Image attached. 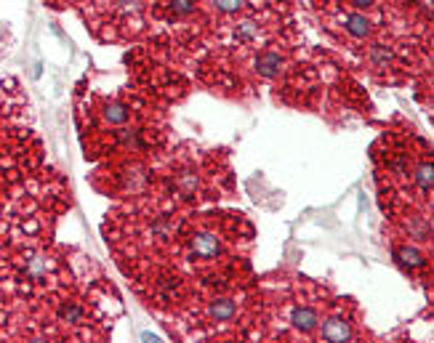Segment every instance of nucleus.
<instances>
[{"mask_svg":"<svg viewBox=\"0 0 434 343\" xmlns=\"http://www.w3.org/2000/svg\"><path fill=\"white\" fill-rule=\"evenodd\" d=\"M416 181L421 186L423 192H432V162H423L419 173H416Z\"/></svg>","mask_w":434,"mask_h":343,"instance_id":"nucleus-12","label":"nucleus"},{"mask_svg":"<svg viewBox=\"0 0 434 343\" xmlns=\"http://www.w3.org/2000/svg\"><path fill=\"white\" fill-rule=\"evenodd\" d=\"M290 325H293L299 332H315L317 325H320V317H317L315 309L301 306V309H293V314H290Z\"/></svg>","mask_w":434,"mask_h":343,"instance_id":"nucleus-4","label":"nucleus"},{"mask_svg":"<svg viewBox=\"0 0 434 343\" xmlns=\"http://www.w3.org/2000/svg\"><path fill=\"white\" fill-rule=\"evenodd\" d=\"M219 251H222V242L211 232H200L192 237V253L200 258H213V255H219Z\"/></svg>","mask_w":434,"mask_h":343,"instance_id":"nucleus-2","label":"nucleus"},{"mask_svg":"<svg viewBox=\"0 0 434 343\" xmlns=\"http://www.w3.org/2000/svg\"><path fill=\"white\" fill-rule=\"evenodd\" d=\"M256 35V24L253 22H243V24L237 27V38L240 40H250Z\"/></svg>","mask_w":434,"mask_h":343,"instance_id":"nucleus-15","label":"nucleus"},{"mask_svg":"<svg viewBox=\"0 0 434 343\" xmlns=\"http://www.w3.org/2000/svg\"><path fill=\"white\" fill-rule=\"evenodd\" d=\"M56 317H59V322H65V325H83L86 322V309L80 304H75V301H65V304L59 306Z\"/></svg>","mask_w":434,"mask_h":343,"instance_id":"nucleus-5","label":"nucleus"},{"mask_svg":"<svg viewBox=\"0 0 434 343\" xmlns=\"http://www.w3.org/2000/svg\"><path fill=\"white\" fill-rule=\"evenodd\" d=\"M397 255H400V261H402L405 266H423V264H426V258H423V255L416 251V248H402V251L397 253Z\"/></svg>","mask_w":434,"mask_h":343,"instance_id":"nucleus-11","label":"nucleus"},{"mask_svg":"<svg viewBox=\"0 0 434 343\" xmlns=\"http://www.w3.org/2000/svg\"><path fill=\"white\" fill-rule=\"evenodd\" d=\"M370 62H373L376 66H386L389 62H392V51H389L386 46L379 43V46H373V48H370Z\"/></svg>","mask_w":434,"mask_h":343,"instance_id":"nucleus-10","label":"nucleus"},{"mask_svg":"<svg viewBox=\"0 0 434 343\" xmlns=\"http://www.w3.org/2000/svg\"><path fill=\"white\" fill-rule=\"evenodd\" d=\"M280 66H283L280 53H262L259 62H256V72H259L262 78H275L277 72H280Z\"/></svg>","mask_w":434,"mask_h":343,"instance_id":"nucleus-7","label":"nucleus"},{"mask_svg":"<svg viewBox=\"0 0 434 343\" xmlns=\"http://www.w3.org/2000/svg\"><path fill=\"white\" fill-rule=\"evenodd\" d=\"M213 3H216V8H219V11L232 13V11H240L245 0H213Z\"/></svg>","mask_w":434,"mask_h":343,"instance_id":"nucleus-14","label":"nucleus"},{"mask_svg":"<svg viewBox=\"0 0 434 343\" xmlns=\"http://www.w3.org/2000/svg\"><path fill=\"white\" fill-rule=\"evenodd\" d=\"M208 314H211V319H216V322H229V319L237 314V306L232 298H216L211 304V309H208Z\"/></svg>","mask_w":434,"mask_h":343,"instance_id":"nucleus-6","label":"nucleus"},{"mask_svg":"<svg viewBox=\"0 0 434 343\" xmlns=\"http://www.w3.org/2000/svg\"><path fill=\"white\" fill-rule=\"evenodd\" d=\"M195 3H198V0H171V11L187 16V13L195 11Z\"/></svg>","mask_w":434,"mask_h":343,"instance_id":"nucleus-13","label":"nucleus"},{"mask_svg":"<svg viewBox=\"0 0 434 343\" xmlns=\"http://www.w3.org/2000/svg\"><path fill=\"white\" fill-rule=\"evenodd\" d=\"M323 338L325 341H336V343H344L352 338V328H349V322L341 317H333L328 322H323Z\"/></svg>","mask_w":434,"mask_h":343,"instance_id":"nucleus-3","label":"nucleus"},{"mask_svg":"<svg viewBox=\"0 0 434 343\" xmlns=\"http://www.w3.org/2000/svg\"><path fill=\"white\" fill-rule=\"evenodd\" d=\"M352 6H357V8H368V6H373V0H352Z\"/></svg>","mask_w":434,"mask_h":343,"instance_id":"nucleus-16","label":"nucleus"},{"mask_svg":"<svg viewBox=\"0 0 434 343\" xmlns=\"http://www.w3.org/2000/svg\"><path fill=\"white\" fill-rule=\"evenodd\" d=\"M51 266H53V261L46 253H27L25 258H22V272H25V277L32 279V282H40V279L51 272Z\"/></svg>","mask_w":434,"mask_h":343,"instance_id":"nucleus-1","label":"nucleus"},{"mask_svg":"<svg viewBox=\"0 0 434 343\" xmlns=\"http://www.w3.org/2000/svg\"><path fill=\"white\" fill-rule=\"evenodd\" d=\"M346 29L355 38H365V35H370V22L360 13H352V16H346Z\"/></svg>","mask_w":434,"mask_h":343,"instance_id":"nucleus-9","label":"nucleus"},{"mask_svg":"<svg viewBox=\"0 0 434 343\" xmlns=\"http://www.w3.org/2000/svg\"><path fill=\"white\" fill-rule=\"evenodd\" d=\"M128 118H131L128 106L120 104V102H112V104L104 106V120L112 122V125H123V122H128Z\"/></svg>","mask_w":434,"mask_h":343,"instance_id":"nucleus-8","label":"nucleus"}]
</instances>
